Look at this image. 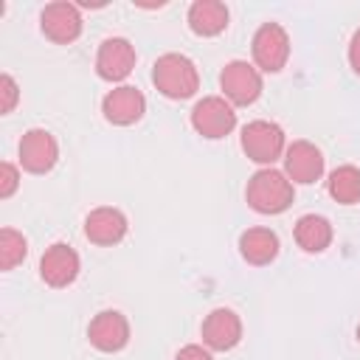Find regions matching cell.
Returning a JSON list of instances; mask_svg holds the SVG:
<instances>
[{"mask_svg":"<svg viewBox=\"0 0 360 360\" xmlns=\"http://www.w3.org/2000/svg\"><path fill=\"white\" fill-rule=\"evenodd\" d=\"M59 146L48 129H28L20 138V163L31 174H45L56 166Z\"/></svg>","mask_w":360,"mask_h":360,"instance_id":"cell-10","label":"cell"},{"mask_svg":"<svg viewBox=\"0 0 360 360\" xmlns=\"http://www.w3.org/2000/svg\"><path fill=\"white\" fill-rule=\"evenodd\" d=\"M284 174L290 177V183H301V186L321 180V174H323L321 149L309 141H292L284 152Z\"/></svg>","mask_w":360,"mask_h":360,"instance_id":"cell-12","label":"cell"},{"mask_svg":"<svg viewBox=\"0 0 360 360\" xmlns=\"http://www.w3.org/2000/svg\"><path fill=\"white\" fill-rule=\"evenodd\" d=\"M135 68V48L124 37H110L98 45L96 53V73L104 82H121L132 73Z\"/></svg>","mask_w":360,"mask_h":360,"instance_id":"cell-9","label":"cell"},{"mask_svg":"<svg viewBox=\"0 0 360 360\" xmlns=\"http://www.w3.org/2000/svg\"><path fill=\"white\" fill-rule=\"evenodd\" d=\"M20 186V172L14 163H0V197H11Z\"/></svg>","mask_w":360,"mask_h":360,"instance_id":"cell-22","label":"cell"},{"mask_svg":"<svg viewBox=\"0 0 360 360\" xmlns=\"http://www.w3.org/2000/svg\"><path fill=\"white\" fill-rule=\"evenodd\" d=\"M242 152L259 163V166H273L278 158H284L287 152V141H284V129L276 121H250L242 127Z\"/></svg>","mask_w":360,"mask_h":360,"instance_id":"cell-3","label":"cell"},{"mask_svg":"<svg viewBox=\"0 0 360 360\" xmlns=\"http://www.w3.org/2000/svg\"><path fill=\"white\" fill-rule=\"evenodd\" d=\"M174 360H214V357H211L208 349H202V346H197V343H188V346H183V349L177 352Z\"/></svg>","mask_w":360,"mask_h":360,"instance_id":"cell-23","label":"cell"},{"mask_svg":"<svg viewBox=\"0 0 360 360\" xmlns=\"http://www.w3.org/2000/svg\"><path fill=\"white\" fill-rule=\"evenodd\" d=\"M79 267H82L79 253L65 242H53L51 248H45L39 259V278L48 287H68L76 281Z\"/></svg>","mask_w":360,"mask_h":360,"instance_id":"cell-8","label":"cell"},{"mask_svg":"<svg viewBox=\"0 0 360 360\" xmlns=\"http://www.w3.org/2000/svg\"><path fill=\"white\" fill-rule=\"evenodd\" d=\"M101 112L110 124L115 127H129L135 121H141V115L146 112V98L138 87L132 84H121L115 90H110L101 98Z\"/></svg>","mask_w":360,"mask_h":360,"instance_id":"cell-13","label":"cell"},{"mask_svg":"<svg viewBox=\"0 0 360 360\" xmlns=\"http://www.w3.org/2000/svg\"><path fill=\"white\" fill-rule=\"evenodd\" d=\"M329 197L340 205H354L360 200V169L357 166H338L326 180Z\"/></svg>","mask_w":360,"mask_h":360,"instance_id":"cell-19","label":"cell"},{"mask_svg":"<svg viewBox=\"0 0 360 360\" xmlns=\"http://www.w3.org/2000/svg\"><path fill=\"white\" fill-rule=\"evenodd\" d=\"M28 253V242L20 231L3 228L0 231V270H14Z\"/></svg>","mask_w":360,"mask_h":360,"instance_id":"cell-20","label":"cell"},{"mask_svg":"<svg viewBox=\"0 0 360 360\" xmlns=\"http://www.w3.org/2000/svg\"><path fill=\"white\" fill-rule=\"evenodd\" d=\"M253 62L264 73H278L290 59V37L278 22H262L250 42Z\"/></svg>","mask_w":360,"mask_h":360,"instance_id":"cell-4","label":"cell"},{"mask_svg":"<svg viewBox=\"0 0 360 360\" xmlns=\"http://www.w3.org/2000/svg\"><path fill=\"white\" fill-rule=\"evenodd\" d=\"M127 217L112 208V205H101V208H93L84 219V236L93 242V245H101V248H110V245H118L124 236H127Z\"/></svg>","mask_w":360,"mask_h":360,"instance_id":"cell-15","label":"cell"},{"mask_svg":"<svg viewBox=\"0 0 360 360\" xmlns=\"http://www.w3.org/2000/svg\"><path fill=\"white\" fill-rule=\"evenodd\" d=\"M0 93H3L0 112L6 115V112H11V110H14V104H17V98H20V87H17V82H14L8 73H3V76H0Z\"/></svg>","mask_w":360,"mask_h":360,"instance_id":"cell-21","label":"cell"},{"mask_svg":"<svg viewBox=\"0 0 360 360\" xmlns=\"http://www.w3.org/2000/svg\"><path fill=\"white\" fill-rule=\"evenodd\" d=\"M357 340H360V326H357Z\"/></svg>","mask_w":360,"mask_h":360,"instance_id":"cell-25","label":"cell"},{"mask_svg":"<svg viewBox=\"0 0 360 360\" xmlns=\"http://www.w3.org/2000/svg\"><path fill=\"white\" fill-rule=\"evenodd\" d=\"M191 127L202 135V138H225L233 127H236V112L233 104L222 96H205L194 104L191 110Z\"/></svg>","mask_w":360,"mask_h":360,"instance_id":"cell-6","label":"cell"},{"mask_svg":"<svg viewBox=\"0 0 360 360\" xmlns=\"http://www.w3.org/2000/svg\"><path fill=\"white\" fill-rule=\"evenodd\" d=\"M292 197H295V191H292L290 177L273 166L253 172L248 180V188H245L248 205L259 214H281L292 205Z\"/></svg>","mask_w":360,"mask_h":360,"instance_id":"cell-1","label":"cell"},{"mask_svg":"<svg viewBox=\"0 0 360 360\" xmlns=\"http://www.w3.org/2000/svg\"><path fill=\"white\" fill-rule=\"evenodd\" d=\"M219 87H222L225 98H228L231 104H236V107L253 104V101L262 96V90H264L259 68H253V65L245 62V59H233V62H228V65L222 68V73H219Z\"/></svg>","mask_w":360,"mask_h":360,"instance_id":"cell-5","label":"cell"},{"mask_svg":"<svg viewBox=\"0 0 360 360\" xmlns=\"http://www.w3.org/2000/svg\"><path fill=\"white\" fill-rule=\"evenodd\" d=\"M152 82L166 98H191L200 90L197 65L183 53H163L152 65Z\"/></svg>","mask_w":360,"mask_h":360,"instance_id":"cell-2","label":"cell"},{"mask_svg":"<svg viewBox=\"0 0 360 360\" xmlns=\"http://www.w3.org/2000/svg\"><path fill=\"white\" fill-rule=\"evenodd\" d=\"M292 233H295V242H298L301 250L321 253L332 242V222L326 217H321V214H304V217H298Z\"/></svg>","mask_w":360,"mask_h":360,"instance_id":"cell-18","label":"cell"},{"mask_svg":"<svg viewBox=\"0 0 360 360\" xmlns=\"http://www.w3.org/2000/svg\"><path fill=\"white\" fill-rule=\"evenodd\" d=\"M349 65L360 76V28L352 34V42H349Z\"/></svg>","mask_w":360,"mask_h":360,"instance_id":"cell-24","label":"cell"},{"mask_svg":"<svg viewBox=\"0 0 360 360\" xmlns=\"http://www.w3.org/2000/svg\"><path fill=\"white\" fill-rule=\"evenodd\" d=\"M39 28L42 34L56 42V45H70L73 39H79L82 34V14H79V6L68 3V0H56V3H48L39 14Z\"/></svg>","mask_w":360,"mask_h":360,"instance_id":"cell-7","label":"cell"},{"mask_svg":"<svg viewBox=\"0 0 360 360\" xmlns=\"http://www.w3.org/2000/svg\"><path fill=\"white\" fill-rule=\"evenodd\" d=\"M239 253L248 264H270L278 256V236L270 228H248L239 236Z\"/></svg>","mask_w":360,"mask_h":360,"instance_id":"cell-17","label":"cell"},{"mask_svg":"<svg viewBox=\"0 0 360 360\" xmlns=\"http://www.w3.org/2000/svg\"><path fill=\"white\" fill-rule=\"evenodd\" d=\"M186 20L197 37H217L228 28V6L219 0H194Z\"/></svg>","mask_w":360,"mask_h":360,"instance_id":"cell-16","label":"cell"},{"mask_svg":"<svg viewBox=\"0 0 360 360\" xmlns=\"http://www.w3.org/2000/svg\"><path fill=\"white\" fill-rule=\"evenodd\" d=\"M242 340V321L233 309L217 307L202 321V343L214 352H228Z\"/></svg>","mask_w":360,"mask_h":360,"instance_id":"cell-14","label":"cell"},{"mask_svg":"<svg viewBox=\"0 0 360 360\" xmlns=\"http://www.w3.org/2000/svg\"><path fill=\"white\" fill-rule=\"evenodd\" d=\"M87 338H90V346H96L98 352H107V354L121 352L129 343V321L118 309H101L90 321Z\"/></svg>","mask_w":360,"mask_h":360,"instance_id":"cell-11","label":"cell"}]
</instances>
